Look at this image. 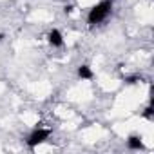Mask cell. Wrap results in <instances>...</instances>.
Segmentation results:
<instances>
[{
    "label": "cell",
    "instance_id": "6da1fadb",
    "mask_svg": "<svg viewBox=\"0 0 154 154\" xmlns=\"http://www.w3.org/2000/svg\"><path fill=\"white\" fill-rule=\"evenodd\" d=\"M112 8H114V0H100L98 4H94L89 13H87V24L91 27L102 24L103 20H107V17L112 13Z\"/></svg>",
    "mask_w": 154,
    "mask_h": 154
},
{
    "label": "cell",
    "instance_id": "7a4b0ae2",
    "mask_svg": "<svg viewBox=\"0 0 154 154\" xmlns=\"http://www.w3.org/2000/svg\"><path fill=\"white\" fill-rule=\"evenodd\" d=\"M49 136H51V129L35 127V129L29 132V136H27V140H26V145H27L29 149H36L38 145L45 143V141L49 140Z\"/></svg>",
    "mask_w": 154,
    "mask_h": 154
},
{
    "label": "cell",
    "instance_id": "3957f363",
    "mask_svg": "<svg viewBox=\"0 0 154 154\" xmlns=\"http://www.w3.org/2000/svg\"><path fill=\"white\" fill-rule=\"evenodd\" d=\"M47 42H49V45H51V47H56V49L63 47V44H65L63 35H62V31H60V29H51V31L47 33Z\"/></svg>",
    "mask_w": 154,
    "mask_h": 154
},
{
    "label": "cell",
    "instance_id": "277c9868",
    "mask_svg": "<svg viewBox=\"0 0 154 154\" xmlns=\"http://www.w3.org/2000/svg\"><path fill=\"white\" fill-rule=\"evenodd\" d=\"M127 147H129L131 150H141V149H145L143 140H141V136H138V134H131V136L127 138Z\"/></svg>",
    "mask_w": 154,
    "mask_h": 154
},
{
    "label": "cell",
    "instance_id": "5b68a950",
    "mask_svg": "<svg viewBox=\"0 0 154 154\" xmlns=\"http://www.w3.org/2000/svg\"><path fill=\"white\" fill-rule=\"evenodd\" d=\"M76 74H78L82 80H93V78H94V72H93V69H91L87 63H82V65L78 67V71H76Z\"/></svg>",
    "mask_w": 154,
    "mask_h": 154
},
{
    "label": "cell",
    "instance_id": "8992f818",
    "mask_svg": "<svg viewBox=\"0 0 154 154\" xmlns=\"http://www.w3.org/2000/svg\"><path fill=\"white\" fill-rule=\"evenodd\" d=\"M143 118H147V120L152 118V103H149V105L145 107V111H143Z\"/></svg>",
    "mask_w": 154,
    "mask_h": 154
},
{
    "label": "cell",
    "instance_id": "52a82bcc",
    "mask_svg": "<svg viewBox=\"0 0 154 154\" xmlns=\"http://www.w3.org/2000/svg\"><path fill=\"white\" fill-rule=\"evenodd\" d=\"M138 80H140L138 76H127V78H125V82H127V84H136Z\"/></svg>",
    "mask_w": 154,
    "mask_h": 154
},
{
    "label": "cell",
    "instance_id": "ba28073f",
    "mask_svg": "<svg viewBox=\"0 0 154 154\" xmlns=\"http://www.w3.org/2000/svg\"><path fill=\"white\" fill-rule=\"evenodd\" d=\"M72 9H74V6H65V8H63V11H65V13H71Z\"/></svg>",
    "mask_w": 154,
    "mask_h": 154
},
{
    "label": "cell",
    "instance_id": "9c48e42d",
    "mask_svg": "<svg viewBox=\"0 0 154 154\" xmlns=\"http://www.w3.org/2000/svg\"><path fill=\"white\" fill-rule=\"evenodd\" d=\"M4 38H6V35H4V33H0V42H2Z\"/></svg>",
    "mask_w": 154,
    "mask_h": 154
}]
</instances>
